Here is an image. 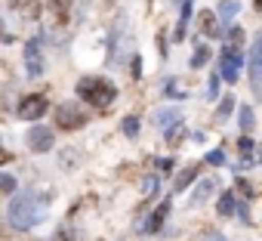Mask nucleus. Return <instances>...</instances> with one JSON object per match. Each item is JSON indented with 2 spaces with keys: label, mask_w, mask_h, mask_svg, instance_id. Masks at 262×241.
Instances as JSON below:
<instances>
[{
  "label": "nucleus",
  "mask_w": 262,
  "mask_h": 241,
  "mask_svg": "<svg viewBox=\"0 0 262 241\" xmlns=\"http://www.w3.org/2000/svg\"><path fill=\"white\" fill-rule=\"evenodd\" d=\"M47 219V198L37 192H13V201L7 207V223L19 232H28Z\"/></svg>",
  "instance_id": "f257e3e1"
},
{
  "label": "nucleus",
  "mask_w": 262,
  "mask_h": 241,
  "mask_svg": "<svg viewBox=\"0 0 262 241\" xmlns=\"http://www.w3.org/2000/svg\"><path fill=\"white\" fill-rule=\"evenodd\" d=\"M77 99L86 102L90 108H99V111H102V108L114 105L117 87H114L108 77H102V74H86V77L77 81Z\"/></svg>",
  "instance_id": "f03ea898"
},
{
  "label": "nucleus",
  "mask_w": 262,
  "mask_h": 241,
  "mask_svg": "<svg viewBox=\"0 0 262 241\" xmlns=\"http://www.w3.org/2000/svg\"><path fill=\"white\" fill-rule=\"evenodd\" d=\"M241 68H244V53H241V44H225L222 53H219V77L225 84H234L241 77Z\"/></svg>",
  "instance_id": "7ed1b4c3"
},
{
  "label": "nucleus",
  "mask_w": 262,
  "mask_h": 241,
  "mask_svg": "<svg viewBox=\"0 0 262 241\" xmlns=\"http://www.w3.org/2000/svg\"><path fill=\"white\" fill-rule=\"evenodd\" d=\"M53 120H56V127H59V130H80L90 117L80 111L77 102H62V105L53 111Z\"/></svg>",
  "instance_id": "20e7f679"
},
{
  "label": "nucleus",
  "mask_w": 262,
  "mask_h": 241,
  "mask_svg": "<svg viewBox=\"0 0 262 241\" xmlns=\"http://www.w3.org/2000/svg\"><path fill=\"white\" fill-rule=\"evenodd\" d=\"M19 117L22 120H40L47 111H50V99L43 96V93H28L22 102H19Z\"/></svg>",
  "instance_id": "39448f33"
},
{
  "label": "nucleus",
  "mask_w": 262,
  "mask_h": 241,
  "mask_svg": "<svg viewBox=\"0 0 262 241\" xmlns=\"http://www.w3.org/2000/svg\"><path fill=\"white\" fill-rule=\"evenodd\" d=\"M43 68H47V62H43L40 37H31V41L25 44V74H28V77H40Z\"/></svg>",
  "instance_id": "423d86ee"
},
{
  "label": "nucleus",
  "mask_w": 262,
  "mask_h": 241,
  "mask_svg": "<svg viewBox=\"0 0 262 241\" xmlns=\"http://www.w3.org/2000/svg\"><path fill=\"white\" fill-rule=\"evenodd\" d=\"M53 143H56V136H53V130L50 127H31L28 130V136H25V146H28V152H37V155H43V152H50L53 149Z\"/></svg>",
  "instance_id": "0eeeda50"
},
{
  "label": "nucleus",
  "mask_w": 262,
  "mask_h": 241,
  "mask_svg": "<svg viewBox=\"0 0 262 241\" xmlns=\"http://www.w3.org/2000/svg\"><path fill=\"white\" fill-rule=\"evenodd\" d=\"M225 28L219 25V19H216V13L213 10H201V16H198V34L201 37H219Z\"/></svg>",
  "instance_id": "6e6552de"
},
{
  "label": "nucleus",
  "mask_w": 262,
  "mask_h": 241,
  "mask_svg": "<svg viewBox=\"0 0 262 241\" xmlns=\"http://www.w3.org/2000/svg\"><path fill=\"white\" fill-rule=\"evenodd\" d=\"M170 216V198H164L158 207H155V213L148 216V223H145V232L148 235H155V232H161V226H164V219Z\"/></svg>",
  "instance_id": "1a4fd4ad"
},
{
  "label": "nucleus",
  "mask_w": 262,
  "mask_h": 241,
  "mask_svg": "<svg viewBox=\"0 0 262 241\" xmlns=\"http://www.w3.org/2000/svg\"><path fill=\"white\" fill-rule=\"evenodd\" d=\"M194 16V0H179V25H176V37L173 41H182L185 37V28Z\"/></svg>",
  "instance_id": "9d476101"
},
{
  "label": "nucleus",
  "mask_w": 262,
  "mask_h": 241,
  "mask_svg": "<svg viewBox=\"0 0 262 241\" xmlns=\"http://www.w3.org/2000/svg\"><path fill=\"white\" fill-rule=\"evenodd\" d=\"M198 173H201V164H191V167H182L179 173H176V179H173V192H185L194 179H198Z\"/></svg>",
  "instance_id": "9b49d317"
},
{
  "label": "nucleus",
  "mask_w": 262,
  "mask_h": 241,
  "mask_svg": "<svg viewBox=\"0 0 262 241\" xmlns=\"http://www.w3.org/2000/svg\"><path fill=\"white\" fill-rule=\"evenodd\" d=\"M237 10H241V0H222L219 4V25L222 28H228V25H234V16H237Z\"/></svg>",
  "instance_id": "f8f14e48"
},
{
  "label": "nucleus",
  "mask_w": 262,
  "mask_h": 241,
  "mask_svg": "<svg viewBox=\"0 0 262 241\" xmlns=\"http://www.w3.org/2000/svg\"><path fill=\"white\" fill-rule=\"evenodd\" d=\"M213 186H216L213 179H201V183H198V189H194V195H191V207L204 204V201H207V198L213 195Z\"/></svg>",
  "instance_id": "ddd939ff"
},
{
  "label": "nucleus",
  "mask_w": 262,
  "mask_h": 241,
  "mask_svg": "<svg viewBox=\"0 0 262 241\" xmlns=\"http://www.w3.org/2000/svg\"><path fill=\"white\" fill-rule=\"evenodd\" d=\"M164 130H167V136H164V139H167V146H179V143H182V136H185V124H182V117H179V120H173V124H170V127H164Z\"/></svg>",
  "instance_id": "4468645a"
},
{
  "label": "nucleus",
  "mask_w": 262,
  "mask_h": 241,
  "mask_svg": "<svg viewBox=\"0 0 262 241\" xmlns=\"http://www.w3.org/2000/svg\"><path fill=\"white\" fill-rule=\"evenodd\" d=\"M207 62H210V47H207V44H198L194 53H191V62H188V65H191V68H204Z\"/></svg>",
  "instance_id": "2eb2a0df"
},
{
  "label": "nucleus",
  "mask_w": 262,
  "mask_h": 241,
  "mask_svg": "<svg viewBox=\"0 0 262 241\" xmlns=\"http://www.w3.org/2000/svg\"><path fill=\"white\" fill-rule=\"evenodd\" d=\"M151 120H155L158 127H170L173 120H179V111H176V108H161V111H158Z\"/></svg>",
  "instance_id": "dca6fc26"
},
{
  "label": "nucleus",
  "mask_w": 262,
  "mask_h": 241,
  "mask_svg": "<svg viewBox=\"0 0 262 241\" xmlns=\"http://www.w3.org/2000/svg\"><path fill=\"white\" fill-rule=\"evenodd\" d=\"M216 207H219V216H234V192H225Z\"/></svg>",
  "instance_id": "f3484780"
},
{
  "label": "nucleus",
  "mask_w": 262,
  "mask_h": 241,
  "mask_svg": "<svg viewBox=\"0 0 262 241\" xmlns=\"http://www.w3.org/2000/svg\"><path fill=\"white\" fill-rule=\"evenodd\" d=\"M253 124H256L253 108H250V105H241V133H250V130H253Z\"/></svg>",
  "instance_id": "a211bd4d"
},
{
  "label": "nucleus",
  "mask_w": 262,
  "mask_h": 241,
  "mask_svg": "<svg viewBox=\"0 0 262 241\" xmlns=\"http://www.w3.org/2000/svg\"><path fill=\"white\" fill-rule=\"evenodd\" d=\"M231 111H234V96H225V99L219 102V111H216V120H228V117H231Z\"/></svg>",
  "instance_id": "6ab92c4d"
},
{
  "label": "nucleus",
  "mask_w": 262,
  "mask_h": 241,
  "mask_svg": "<svg viewBox=\"0 0 262 241\" xmlns=\"http://www.w3.org/2000/svg\"><path fill=\"white\" fill-rule=\"evenodd\" d=\"M123 133H126V139H136V136H139V117H136V114H129V117L123 120Z\"/></svg>",
  "instance_id": "aec40b11"
},
{
  "label": "nucleus",
  "mask_w": 262,
  "mask_h": 241,
  "mask_svg": "<svg viewBox=\"0 0 262 241\" xmlns=\"http://www.w3.org/2000/svg\"><path fill=\"white\" fill-rule=\"evenodd\" d=\"M204 161L213 164V167H222V164H225V149H213V152H207Z\"/></svg>",
  "instance_id": "412c9836"
},
{
  "label": "nucleus",
  "mask_w": 262,
  "mask_h": 241,
  "mask_svg": "<svg viewBox=\"0 0 262 241\" xmlns=\"http://www.w3.org/2000/svg\"><path fill=\"white\" fill-rule=\"evenodd\" d=\"M0 192H4V195H13V192H16V176L0 173Z\"/></svg>",
  "instance_id": "4be33fe9"
},
{
  "label": "nucleus",
  "mask_w": 262,
  "mask_h": 241,
  "mask_svg": "<svg viewBox=\"0 0 262 241\" xmlns=\"http://www.w3.org/2000/svg\"><path fill=\"white\" fill-rule=\"evenodd\" d=\"M219 81H222V77H219V71L207 81V99H219Z\"/></svg>",
  "instance_id": "5701e85b"
},
{
  "label": "nucleus",
  "mask_w": 262,
  "mask_h": 241,
  "mask_svg": "<svg viewBox=\"0 0 262 241\" xmlns=\"http://www.w3.org/2000/svg\"><path fill=\"white\" fill-rule=\"evenodd\" d=\"M142 192H151V195H158V176H148V179H145V186H142Z\"/></svg>",
  "instance_id": "b1692460"
},
{
  "label": "nucleus",
  "mask_w": 262,
  "mask_h": 241,
  "mask_svg": "<svg viewBox=\"0 0 262 241\" xmlns=\"http://www.w3.org/2000/svg\"><path fill=\"white\" fill-rule=\"evenodd\" d=\"M71 4H74V0H53V7H56L59 13H68V10H71Z\"/></svg>",
  "instance_id": "393cba45"
},
{
  "label": "nucleus",
  "mask_w": 262,
  "mask_h": 241,
  "mask_svg": "<svg viewBox=\"0 0 262 241\" xmlns=\"http://www.w3.org/2000/svg\"><path fill=\"white\" fill-rule=\"evenodd\" d=\"M158 170H173V158H155Z\"/></svg>",
  "instance_id": "a878e982"
},
{
  "label": "nucleus",
  "mask_w": 262,
  "mask_h": 241,
  "mask_svg": "<svg viewBox=\"0 0 262 241\" xmlns=\"http://www.w3.org/2000/svg\"><path fill=\"white\" fill-rule=\"evenodd\" d=\"M129 65H133V77H139V74H142V59H139V56L129 59Z\"/></svg>",
  "instance_id": "bb28decb"
},
{
  "label": "nucleus",
  "mask_w": 262,
  "mask_h": 241,
  "mask_svg": "<svg viewBox=\"0 0 262 241\" xmlns=\"http://www.w3.org/2000/svg\"><path fill=\"white\" fill-rule=\"evenodd\" d=\"M237 192H241V195H250V183H247V179H237Z\"/></svg>",
  "instance_id": "cd10ccee"
},
{
  "label": "nucleus",
  "mask_w": 262,
  "mask_h": 241,
  "mask_svg": "<svg viewBox=\"0 0 262 241\" xmlns=\"http://www.w3.org/2000/svg\"><path fill=\"white\" fill-rule=\"evenodd\" d=\"M191 139H194V143H204V139H207V133H204V130H198V133H191Z\"/></svg>",
  "instance_id": "c85d7f7f"
},
{
  "label": "nucleus",
  "mask_w": 262,
  "mask_h": 241,
  "mask_svg": "<svg viewBox=\"0 0 262 241\" xmlns=\"http://www.w3.org/2000/svg\"><path fill=\"white\" fill-rule=\"evenodd\" d=\"M207 241H225V235H216V232H210V235H207Z\"/></svg>",
  "instance_id": "c756f323"
},
{
  "label": "nucleus",
  "mask_w": 262,
  "mask_h": 241,
  "mask_svg": "<svg viewBox=\"0 0 262 241\" xmlns=\"http://www.w3.org/2000/svg\"><path fill=\"white\" fill-rule=\"evenodd\" d=\"M10 161V152H4V149H0V164H7Z\"/></svg>",
  "instance_id": "7c9ffc66"
},
{
  "label": "nucleus",
  "mask_w": 262,
  "mask_h": 241,
  "mask_svg": "<svg viewBox=\"0 0 262 241\" xmlns=\"http://www.w3.org/2000/svg\"><path fill=\"white\" fill-rule=\"evenodd\" d=\"M253 10H256V13H262V0H253Z\"/></svg>",
  "instance_id": "2f4dec72"
},
{
  "label": "nucleus",
  "mask_w": 262,
  "mask_h": 241,
  "mask_svg": "<svg viewBox=\"0 0 262 241\" xmlns=\"http://www.w3.org/2000/svg\"><path fill=\"white\" fill-rule=\"evenodd\" d=\"M256 164H262V146H259V155H256Z\"/></svg>",
  "instance_id": "473e14b6"
},
{
  "label": "nucleus",
  "mask_w": 262,
  "mask_h": 241,
  "mask_svg": "<svg viewBox=\"0 0 262 241\" xmlns=\"http://www.w3.org/2000/svg\"><path fill=\"white\" fill-rule=\"evenodd\" d=\"M0 34H4V16H0Z\"/></svg>",
  "instance_id": "72a5a7b5"
},
{
  "label": "nucleus",
  "mask_w": 262,
  "mask_h": 241,
  "mask_svg": "<svg viewBox=\"0 0 262 241\" xmlns=\"http://www.w3.org/2000/svg\"><path fill=\"white\" fill-rule=\"evenodd\" d=\"M13 4H19V0H13Z\"/></svg>",
  "instance_id": "f704fd0d"
}]
</instances>
